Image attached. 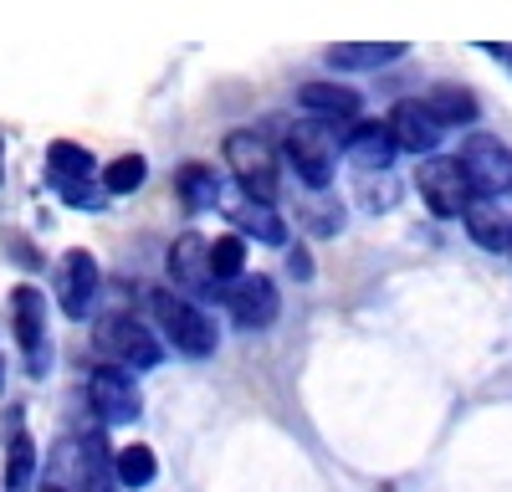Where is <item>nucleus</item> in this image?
I'll list each match as a JSON object with an SVG mask.
<instances>
[{
	"label": "nucleus",
	"instance_id": "obj_1",
	"mask_svg": "<svg viewBox=\"0 0 512 492\" xmlns=\"http://www.w3.org/2000/svg\"><path fill=\"white\" fill-rule=\"evenodd\" d=\"M338 134L344 129H333V123L323 118H297L287 139H282V159H287V170L297 175V185L303 190H333V175H338Z\"/></svg>",
	"mask_w": 512,
	"mask_h": 492
},
{
	"label": "nucleus",
	"instance_id": "obj_2",
	"mask_svg": "<svg viewBox=\"0 0 512 492\" xmlns=\"http://www.w3.org/2000/svg\"><path fill=\"white\" fill-rule=\"evenodd\" d=\"M47 185L57 190V200H67L72 211H108V190H103V175H98V159L93 149H82L72 139H57L47 149Z\"/></svg>",
	"mask_w": 512,
	"mask_h": 492
},
{
	"label": "nucleus",
	"instance_id": "obj_3",
	"mask_svg": "<svg viewBox=\"0 0 512 492\" xmlns=\"http://www.w3.org/2000/svg\"><path fill=\"white\" fill-rule=\"evenodd\" d=\"M154 323H159V334L175 344V354H185V359H210V354L221 349L216 318H210L190 293H180V287L154 293Z\"/></svg>",
	"mask_w": 512,
	"mask_h": 492
},
{
	"label": "nucleus",
	"instance_id": "obj_4",
	"mask_svg": "<svg viewBox=\"0 0 512 492\" xmlns=\"http://www.w3.org/2000/svg\"><path fill=\"white\" fill-rule=\"evenodd\" d=\"M221 154H226V170L236 175L241 195L277 205V195H282V164H277V149L262 134H256V129H231Z\"/></svg>",
	"mask_w": 512,
	"mask_h": 492
},
{
	"label": "nucleus",
	"instance_id": "obj_5",
	"mask_svg": "<svg viewBox=\"0 0 512 492\" xmlns=\"http://www.w3.org/2000/svg\"><path fill=\"white\" fill-rule=\"evenodd\" d=\"M415 190H420V205L436 221H461L477 200L472 175H466V164L456 154H425L420 170H415Z\"/></svg>",
	"mask_w": 512,
	"mask_h": 492
},
{
	"label": "nucleus",
	"instance_id": "obj_6",
	"mask_svg": "<svg viewBox=\"0 0 512 492\" xmlns=\"http://www.w3.org/2000/svg\"><path fill=\"white\" fill-rule=\"evenodd\" d=\"M93 344L113 359V364H123V369H154L159 359H164V344H159V334L149 323H139L134 313H108V318H98L93 323Z\"/></svg>",
	"mask_w": 512,
	"mask_h": 492
},
{
	"label": "nucleus",
	"instance_id": "obj_7",
	"mask_svg": "<svg viewBox=\"0 0 512 492\" xmlns=\"http://www.w3.org/2000/svg\"><path fill=\"white\" fill-rule=\"evenodd\" d=\"M11 328H16V349L26 359V375L47 380L52 375V339H47V298H41V287H31V282L11 287Z\"/></svg>",
	"mask_w": 512,
	"mask_h": 492
},
{
	"label": "nucleus",
	"instance_id": "obj_8",
	"mask_svg": "<svg viewBox=\"0 0 512 492\" xmlns=\"http://www.w3.org/2000/svg\"><path fill=\"white\" fill-rule=\"evenodd\" d=\"M57 308L72 318V323H88L98 313V293H103V267L93 252H82V246H72V252L57 262Z\"/></svg>",
	"mask_w": 512,
	"mask_h": 492
},
{
	"label": "nucleus",
	"instance_id": "obj_9",
	"mask_svg": "<svg viewBox=\"0 0 512 492\" xmlns=\"http://www.w3.org/2000/svg\"><path fill=\"white\" fill-rule=\"evenodd\" d=\"M88 405L98 410L103 426H134L139 410H144V395H139L134 369H123V364H98L93 375H88Z\"/></svg>",
	"mask_w": 512,
	"mask_h": 492
},
{
	"label": "nucleus",
	"instance_id": "obj_10",
	"mask_svg": "<svg viewBox=\"0 0 512 492\" xmlns=\"http://www.w3.org/2000/svg\"><path fill=\"white\" fill-rule=\"evenodd\" d=\"M466 175H472V190L482 200H502L512 195V149L497 139V134H466L461 139V154Z\"/></svg>",
	"mask_w": 512,
	"mask_h": 492
},
{
	"label": "nucleus",
	"instance_id": "obj_11",
	"mask_svg": "<svg viewBox=\"0 0 512 492\" xmlns=\"http://www.w3.org/2000/svg\"><path fill=\"white\" fill-rule=\"evenodd\" d=\"M57 472L72 482V492H113V462L98 436H67L57 446ZM62 482V487H67Z\"/></svg>",
	"mask_w": 512,
	"mask_h": 492
},
{
	"label": "nucleus",
	"instance_id": "obj_12",
	"mask_svg": "<svg viewBox=\"0 0 512 492\" xmlns=\"http://www.w3.org/2000/svg\"><path fill=\"white\" fill-rule=\"evenodd\" d=\"M226 308H231L236 328H246V334H262V328H272L277 313H282L277 282H272L267 272H241V277L226 287Z\"/></svg>",
	"mask_w": 512,
	"mask_h": 492
},
{
	"label": "nucleus",
	"instance_id": "obj_13",
	"mask_svg": "<svg viewBox=\"0 0 512 492\" xmlns=\"http://www.w3.org/2000/svg\"><path fill=\"white\" fill-rule=\"evenodd\" d=\"M338 149H344V159L354 164L359 175H384L395 164V154H400L390 123H379V118H354L349 129L338 134Z\"/></svg>",
	"mask_w": 512,
	"mask_h": 492
},
{
	"label": "nucleus",
	"instance_id": "obj_14",
	"mask_svg": "<svg viewBox=\"0 0 512 492\" xmlns=\"http://www.w3.org/2000/svg\"><path fill=\"white\" fill-rule=\"evenodd\" d=\"M164 267H169V282H175L180 293H190V298H216L221 293L216 272H210V241L200 231H185L175 246H169Z\"/></svg>",
	"mask_w": 512,
	"mask_h": 492
},
{
	"label": "nucleus",
	"instance_id": "obj_15",
	"mask_svg": "<svg viewBox=\"0 0 512 492\" xmlns=\"http://www.w3.org/2000/svg\"><path fill=\"white\" fill-rule=\"evenodd\" d=\"M384 123H390V134H395L400 154H415V159L436 154V149H441V139H446V129L436 123V113L425 108L420 98H405V103H395Z\"/></svg>",
	"mask_w": 512,
	"mask_h": 492
},
{
	"label": "nucleus",
	"instance_id": "obj_16",
	"mask_svg": "<svg viewBox=\"0 0 512 492\" xmlns=\"http://www.w3.org/2000/svg\"><path fill=\"white\" fill-rule=\"evenodd\" d=\"M297 108L308 118H323L333 129H349V123L364 113V98L349 88V82H303L297 88Z\"/></svg>",
	"mask_w": 512,
	"mask_h": 492
},
{
	"label": "nucleus",
	"instance_id": "obj_17",
	"mask_svg": "<svg viewBox=\"0 0 512 492\" xmlns=\"http://www.w3.org/2000/svg\"><path fill=\"white\" fill-rule=\"evenodd\" d=\"M36 482V441L26 431V410H6V492H31Z\"/></svg>",
	"mask_w": 512,
	"mask_h": 492
},
{
	"label": "nucleus",
	"instance_id": "obj_18",
	"mask_svg": "<svg viewBox=\"0 0 512 492\" xmlns=\"http://www.w3.org/2000/svg\"><path fill=\"white\" fill-rule=\"evenodd\" d=\"M425 108L436 113V123L451 134V129H472V123L482 118V103H477V93L466 88V82H436L431 93L420 98Z\"/></svg>",
	"mask_w": 512,
	"mask_h": 492
},
{
	"label": "nucleus",
	"instance_id": "obj_19",
	"mask_svg": "<svg viewBox=\"0 0 512 492\" xmlns=\"http://www.w3.org/2000/svg\"><path fill=\"white\" fill-rule=\"evenodd\" d=\"M231 231H241V236L256 241V246H287V221L277 216V205H272V200H251V195H241V200H236V211H231Z\"/></svg>",
	"mask_w": 512,
	"mask_h": 492
},
{
	"label": "nucleus",
	"instance_id": "obj_20",
	"mask_svg": "<svg viewBox=\"0 0 512 492\" xmlns=\"http://www.w3.org/2000/svg\"><path fill=\"white\" fill-rule=\"evenodd\" d=\"M175 200L185 205V216H205L221 205V175L200 159H185L175 170Z\"/></svg>",
	"mask_w": 512,
	"mask_h": 492
},
{
	"label": "nucleus",
	"instance_id": "obj_21",
	"mask_svg": "<svg viewBox=\"0 0 512 492\" xmlns=\"http://www.w3.org/2000/svg\"><path fill=\"white\" fill-rule=\"evenodd\" d=\"M410 47L405 41H338V47H328V67L333 72H379L400 62Z\"/></svg>",
	"mask_w": 512,
	"mask_h": 492
},
{
	"label": "nucleus",
	"instance_id": "obj_22",
	"mask_svg": "<svg viewBox=\"0 0 512 492\" xmlns=\"http://www.w3.org/2000/svg\"><path fill=\"white\" fill-rule=\"evenodd\" d=\"M461 226H466V236H472L482 252H507L512 246V216L502 211V200H472V211L461 216Z\"/></svg>",
	"mask_w": 512,
	"mask_h": 492
},
{
	"label": "nucleus",
	"instance_id": "obj_23",
	"mask_svg": "<svg viewBox=\"0 0 512 492\" xmlns=\"http://www.w3.org/2000/svg\"><path fill=\"white\" fill-rule=\"evenodd\" d=\"M113 477H118V487H128V492L149 487V482L159 477V462H154V451H149L144 441H134V446L113 451Z\"/></svg>",
	"mask_w": 512,
	"mask_h": 492
},
{
	"label": "nucleus",
	"instance_id": "obj_24",
	"mask_svg": "<svg viewBox=\"0 0 512 492\" xmlns=\"http://www.w3.org/2000/svg\"><path fill=\"white\" fill-rule=\"evenodd\" d=\"M210 272H216L221 287H231V282L246 272V236H241V231L210 241Z\"/></svg>",
	"mask_w": 512,
	"mask_h": 492
},
{
	"label": "nucleus",
	"instance_id": "obj_25",
	"mask_svg": "<svg viewBox=\"0 0 512 492\" xmlns=\"http://www.w3.org/2000/svg\"><path fill=\"white\" fill-rule=\"evenodd\" d=\"M144 180H149V159L144 154H118L103 170V190L108 195H134V190H144Z\"/></svg>",
	"mask_w": 512,
	"mask_h": 492
},
{
	"label": "nucleus",
	"instance_id": "obj_26",
	"mask_svg": "<svg viewBox=\"0 0 512 492\" xmlns=\"http://www.w3.org/2000/svg\"><path fill=\"white\" fill-rule=\"evenodd\" d=\"M395 200H400V180L384 170V175H359V205L369 216H384V211H395Z\"/></svg>",
	"mask_w": 512,
	"mask_h": 492
},
{
	"label": "nucleus",
	"instance_id": "obj_27",
	"mask_svg": "<svg viewBox=\"0 0 512 492\" xmlns=\"http://www.w3.org/2000/svg\"><path fill=\"white\" fill-rule=\"evenodd\" d=\"M287 272H292V277H303V282L313 277V262H308L303 246H287Z\"/></svg>",
	"mask_w": 512,
	"mask_h": 492
},
{
	"label": "nucleus",
	"instance_id": "obj_28",
	"mask_svg": "<svg viewBox=\"0 0 512 492\" xmlns=\"http://www.w3.org/2000/svg\"><path fill=\"white\" fill-rule=\"evenodd\" d=\"M482 52H492L497 62H507V67H512V47H482Z\"/></svg>",
	"mask_w": 512,
	"mask_h": 492
},
{
	"label": "nucleus",
	"instance_id": "obj_29",
	"mask_svg": "<svg viewBox=\"0 0 512 492\" xmlns=\"http://www.w3.org/2000/svg\"><path fill=\"white\" fill-rule=\"evenodd\" d=\"M0 180H6V139H0Z\"/></svg>",
	"mask_w": 512,
	"mask_h": 492
},
{
	"label": "nucleus",
	"instance_id": "obj_30",
	"mask_svg": "<svg viewBox=\"0 0 512 492\" xmlns=\"http://www.w3.org/2000/svg\"><path fill=\"white\" fill-rule=\"evenodd\" d=\"M41 492H72V487H62V482H47V487H41Z\"/></svg>",
	"mask_w": 512,
	"mask_h": 492
},
{
	"label": "nucleus",
	"instance_id": "obj_31",
	"mask_svg": "<svg viewBox=\"0 0 512 492\" xmlns=\"http://www.w3.org/2000/svg\"><path fill=\"white\" fill-rule=\"evenodd\" d=\"M0 390H6V359H0Z\"/></svg>",
	"mask_w": 512,
	"mask_h": 492
},
{
	"label": "nucleus",
	"instance_id": "obj_32",
	"mask_svg": "<svg viewBox=\"0 0 512 492\" xmlns=\"http://www.w3.org/2000/svg\"><path fill=\"white\" fill-rule=\"evenodd\" d=\"M507 257H512V246H507Z\"/></svg>",
	"mask_w": 512,
	"mask_h": 492
}]
</instances>
